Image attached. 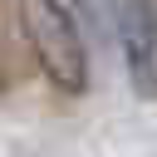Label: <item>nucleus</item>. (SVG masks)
<instances>
[{"label":"nucleus","mask_w":157,"mask_h":157,"mask_svg":"<svg viewBox=\"0 0 157 157\" xmlns=\"http://www.w3.org/2000/svg\"><path fill=\"white\" fill-rule=\"evenodd\" d=\"M118 5H123V0H74L69 20L78 25L83 44H88V39H98V44H113V39H118Z\"/></svg>","instance_id":"obj_3"},{"label":"nucleus","mask_w":157,"mask_h":157,"mask_svg":"<svg viewBox=\"0 0 157 157\" xmlns=\"http://www.w3.org/2000/svg\"><path fill=\"white\" fill-rule=\"evenodd\" d=\"M20 25L25 39L44 69V78L59 93H88V44L78 34V25L69 20L64 0H20Z\"/></svg>","instance_id":"obj_1"},{"label":"nucleus","mask_w":157,"mask_h":157,"mask_svg":"<svg viewBox=\"0 0 157 157\" xmlns=\"http://www.w3.org/2000/svg\"><path fill=\"white\" fill-rule=\"evenodd\" d=\"M118 39L123 69L137 98H157V0H123L118 5Z\"/></svg>","instance_id":"obj_2"}]
</instances>
